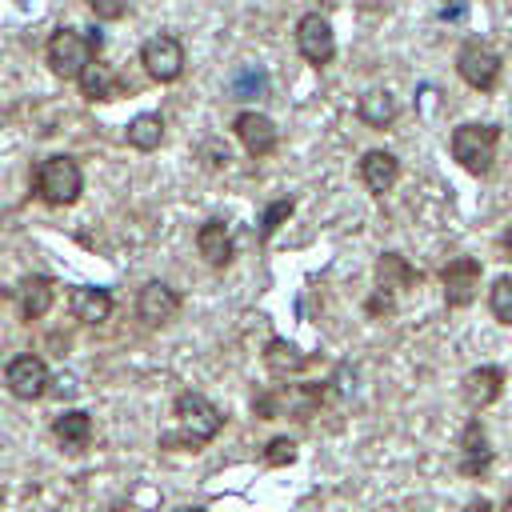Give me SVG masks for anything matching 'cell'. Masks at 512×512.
<instances>
[{
  "mask_svg": "<svg viewBox=\"0 0 512 512\" xmlns=\"http://www.w3.org/2000/svg\"><path fill=\"white\" fill-rule=\"evenodd\" d=\"M468 512H492V504H488V500H472Z\"/></svg>",
  "mask_w": 512,
  "mask_h": 512,
  "instance_id": "cell-31",
  "label": "cell"
},
{
  "mask_svg": "<svg viewBox=\"0 0 512 512\" xmlns=\"http://www.w3.org/2000/svg\"><path fill=\"white\" fill-rule=\"evenodd\" d=\"M112 292L108 288H92V284H84V288H72V296H68V308H72V316L80 320V324H104L108 316H112Z\"/></svg>",
  "mask_w": 512,
  "mask_h": 512,
  "instance_id": "cell-16",
  "label": "cell"
},
{
  "mask_svg": "<svg viewBox=\"0 0 512 512\" xmlns=\"http://www.w3.org/2000/svg\"><path fill=\"white\" fill-rule=\"evenodd\" d=\"M264 360H268V368H272V372H280V376H296V372L308 364V352H300L292 340L272 336V340L264 344Z\"/></svg>",
  "mask_w": 512,
  "mask_h": 512,
  "instance_id": "cell-23",
  "label": "cell"
},
{
  "mask_svg": "<svg viewBox=\"0 0 512 512\" xmlns=\"http://www.w3.org/2000/svg\"><path fill=\"white\" fill-rule=\"evenodd\" d=\"M172 416H176V428L160 432V448H168V452H172V448L200 452V448L224 428V412H220L208 396H200V392H180Z\"/></svg>",
  "mask_w": 512,
  "mask_h": 512,
  "instance_id": "cell-1",
  "label": "cell"
},
{
  "mask_svg": "<svg viewBox=\"0 0 512 512\" xmlns=\"http://www.w3.org/2000/svg\"><path fill=\"white\" fill-rule=\"evenodd\" d=\"M360 180H364L368 192L380 200V196H388L392 184L400 180V160H396L392 152H384V148H372V152L360 156Z\"/></svg>",
  "mask_w": 512,
  "mask_h": 512,
  "instance_id": "cell-14",
  "label": "cell"
},
{
  "mask_svg": "<svg viewBox=\"0 0 512 512\" xmlns=\"http://www.w3.org/2000/svg\"><path fill=\"white\" fill-rule=\"evenodd\" d=\"M292 208H296V200L292 196H284V200H276V204H268L264 208V216H260V240H268L288 216H292Z\"/></svg>",
  "mask_w": 512,
  "mask_h": 512,
  "instance_id": "cell-26",
  "label": "cell"
},
{
  "mask_svg": "<svg viewBox=\"0 0 512 512\" xmlns=\"http://www.w3.org/2000/svg\"><path fill=\"white\" fill-rule=\"evenodd\" d=\"M32 192L36 200L52 204V208H64V204H76L80 192H84V176H80V164L64 152L56 156H44L36 168H32Z\"/></svg>",
  "mask_w": 512,
  "mask_h": 512,
  "instance_id": "cell-3",
  "label": "cell"
},
{
  "mask_svg": "<svg viewBox=\"0 0 512 512\" xmlns=\"http://www.w3.org/2000/svg\"><path fill=\"white\" fill-rule=\"evenodd\" d=\"M104 44V36L96 32V28H84V32H76V28H56L52 36H48V48H44V60H48V68L60 76V80H80V72L96 60V48Z\"/></svg>",
  "mask_w": 512,
  "mask_h": 512,
  "instance_id": "cell-2",
  "label": "cell"
},
{
  "mask_svg": "<svg viewBox=\"0 0 512 512\" xmlns=\"http://www.w3.org/2000/svg\"><path fill=\"white\" fill-rule=\"evenodd\" d=\"M128 144L136 148V152H156L160 144H164V116L160 112H140V116H132V124H128Z\"/></svg>",
  "mask_w": 512,
  "mask_h": 512,
  "instance_id": "cell-22",
  "label": "cell"
},
{
  "mask_svg": "<svg viewBox=\"0 0 512 512\" xmlns=\"http://www.w3.org/2000/svg\"><path fill=\"white\" fill-rule=\"evenodd\" d=\"M440 288H444L448 308H468L476 300V288H480V260H472V256L448 260L440 268Z\"/></svg>",
  "mask_w": 512,
  "mask_h": 512,
  "instance_id": "cell-8",
  "label": "cell"
},
{
  "mask_svg": "<svg viewBox=\"0 0 512 512\" xmlns=\"http://www.w3.org/2000/svg\"><path fill=\"white\" fill-rule=\"evenodd\" d=\"M500 248H504V256H508V260H512V224H508V232H504V236H500Z\"/></svg>",
  "mask_w": 512,
  "mask_h": 512,
  "instance_id": "cell-30",
  "label": "cell"
},
{
  "mask_svg": "<svg viewBox=\"0 0 512 512\" xmlns=\"http://www.w3.org/2000/svg\"><path fill=\"white\" fill-rule=\"evenodd\" d=\"M500 512H512V496H508V500H504V504H500Z\"/></svg>",
  "mask_w": 512,
  "mask_h": 512,
  "instance_id": "cell-32",
  "label": "cell"
},
{
  "mask_svg": "<svg viewBox=\"0 0 512 512\" xmlns=\"http://www.w3.org/2000/svg\"><path fill=\"white\" fill-rule=\"evenodd\" d=\"M264 84H268V76H264L260 68H252V64H248V68H240V72L232 76V88H236L240 96H260V92H264Z\"/></svg>",
  "mask_w": 512,
  "mask_h": 512,
  "instance_id": "cell-28",
  "label": "cell"
},
{
  "mask_svg": "<svg viewBox=\"0 0 512 512\" xmlns=\"http://www.w3.org/2000/svg\"><path fill=\"white\" fill-rule=\"evenodd\" d=\"M496 460V448L488 444V432L480 420H468L464 424V436H460V472L464 476H484Z\"/></svg>",
  "mask_w": 512,
  "mask_h": 512,
  "instance_id": "cell-12",
  "label": "cell"
},
{
  "mask_svg": "<svg viewBox=\"0 0 512 512\" xmlns=\"http://www.w3.org/2000/svg\"><path fill=\"white\" fill-rule=\"evenodd\" d=\"M184 512H204V508H184Z\"/></svg>",
  "mask_w": 512,
  "mask_h": 512,
  "instance_id": "cell-33",
  "label": "cell"
},
{
  "mask_svg": "<svg viewBox=\"0 0 512 512\" xmlns=\"http://www.w3.org/2000/svg\"><path fill=\"white\" fill-rule=\"evenodd\" d=\"M80 96H88V100H116V96H120V76H116L108 64L92 60V64L80 72Z\"/></svg>",
  "mask_w": 512,
  "mask_h": 512,
  "instance_id": "cell-21",
  "label": "cell"
},
{
  "mask_svg": "<svg viewBox=\"0 0 512 512\" xmlns=\"http://www.w3.org/2000/svg\"><path fill=\"white\" fill-rule=\"evenodd\" d=\"M140 64L156 84H172L184 72V44L168 32H156L140 44Z\"/></svg>",
  "mask_w": 512,
  "mask_h": 512,
  "instance_id": "cell-6",
  "label": "cell"
},
{
  "mask_svg": "<svg viewBox=\"0 0 512 512\" xmlns=\"http://www.w3.org/2000/svg\"><path fill=\"white\" fill-rule=\"evenodd\" d=\"M292 460H296V440H292V436H272V440L264 444V464L284 468V464H292Z\"/></svg>",
  "mask_w": 512,
  "mask_h": 512,
  "instance_id": "cell-27",
  "label": "cell"
},
{
  "mask_svg": "<svg viewBox=\"0 0 512 512\" xmlns=\"http://www.w3.org/2000/svg\"><path fill=\"white\" fill-rule=\"evenodd\" d=\"M296 48H300V56H304L312 68H328L332 56H336L332 24H328L320 12H304V16L296 20Z\"/></svg>",
  "mask_w": 512,
  "mask_h": 512,
  "instance_id": "cell-7",
  "label": "cell"
},
{
  "mask_svg": "<svg viewBox=\"0 0 512 512\" xmlns=\"http://www.w3.org/2000/svg\"><path fill=\"white\" fill-rule=\"evenodd\" d=\"M180 308V296L164 284V280H148L140 292H136V320L144 328H164Z\"/></svg>",
  "mask_w": 512,
  "mask_h": 512,
  "instance_id": "cell-10",
  "label": "cell"
},
{
  "mask_svg": "<svg viewBox=\"0 0 512 512\" xmlns=\"http://www.w3.org/2000/svg\"><path fill=\"white\" fill-rule=\"evenodd\" d=\"M196 248L212 268H228L232 264V232L224 220H204L196 232Z\"/></svg>",
  "mask_w": 512,
  "mask_h": 512,
  "instance_id": "cell-17",
  "label": "cell"
},
{
  "mask_svg": "<svg viewBox=\"0 0 512 512\" xmlns=\"http://www.w3.org/2000/svg\"><path fill=\"white\" fill-rule=\"evenodd\" d=\"M460 392H464V404H468L472 412H480V408L496 404V400H500V392H504V368H500V364H480V368L464 372Z\"/></svg>",
  "mask_w": 512,
  "mask_h": 512,
  "instance_id": "cell-11",
  "label": "cell"
},
{
  "mask_svg": "<svg viewBox=\"0 0 512 512\" xmlns=\"http://www.w3.org/2000/svg\"><path fill=\"white\" fill-rule=\"evenodd\" d=\"M488 312L500 324H512V276H496L488 288Z\"/></svg>",
  "mask_w": 512,
  "mask_h": 512,
  "instance_id": "cell-25",
  "label": "cell"
},
{
  "mask_svg": "<svg viewBox=\"0 0 512 512\" xmlns=\"http://www.w3.org/2000/svg\"><path fill=\"white\" fill-rule=\"evenodd\" d=\"M52 288H56V284H52L48 276H40V272L24 276V280H20V288H16L20 316H24V320H40V316H48V308H52V300H56V292H52Z\"/></svg>",
  "mask_w": 512,
  "mask_h": 512,
  "instance_id": "cell-18",
  "label": "cell"
},
{
  "mask_svg": "<svg viewBox=\"0 0 512 512\" xmlns=\"http://www.w3.org/2000/svg\"><path fill=\"white\" fill-rule=\"evenodd\" d=\"M232 128H236V136H240V144H244L248 156H268L276 148V124L264 112H252L248 108V112H240L232 120Z\"/></svg>",
  "mask_w": 512,
  "mask_h": 512,
  "instance_id": "cell-13",
  "label": "cell"
},
{
  "mask_svg": "<svg viewBox=\"0 0 512 512\" xmlns=\"http://www.w3.org/2000/svg\"><path fill=\"white\" fill-rule=\"evenodd\" d=\"M92 12H96L100 20H116V16H124L128 8H124V0H92Z\"/></svg>",
  "mask_w": 512,
  "mask_h": 512,
  "instance_id": "cell-29",
  "label": "cell"
},
{
  "mask_svg": "<svg viewBox=\"0 0 512 512\" xmlns=\"http://www.w3.org/2000/svg\"><path fill=\"white\" fill-rule=\"evenodd\" d=\"M500 52L488 44V40H480V36H468L460 48H456V72H460V80L468 84V88H476V92H492L496 88V80H500Z\"/></svg>",
  "mask_w": 512,
  "mask_h": 512,
  "instance_id": "cell-5",
  "label": "cell"
},
{
  "mask_svg": "<svg viewBox=\"0 0 512 512\" xmlns=\"http://www.w3.org/2000/svg\"><path fill=\"white\" fill-rule=\"evenodd\" d=\"M448 148H452V160H456V164H460L468 176H488V172H492V164H496L500 128L480 124V120L460 124V128H452Z\"/></svg>",
  "mask_w": 512,
  "mask_h": 512,
  "instance_id": "cell-4",
  "label": "cell"
},
{
  "mask_svg": "<svg viewBox=\"0 0 512 512\" xmlns=\"http://www.w3.org/2000/svg\"><path fill=\"white\" fill-rule=\"evenodd\" d=\"M52 440L60 444V452H84L92 444V416L84 408H68L52 420Z\"/></svg>",
  "mask_w": 512,
  "mask_h": 512,
  "instance_id": "cell-15",
  "label": "cell"
},
{
  "mask_svg": "<svg viewBox=\"0 0 512 512\" xmlns=\"http://www.w3.org/2000/svg\"><path fill=\"white\" fill-rule=\"evenodd\" d=\"M320 400H324V388L320 384H308V388H292L284 396V408H288L292 420H312V412L320 408Z\"/></svg>",
  "mask_w": 512,
  "mask_h": 512,
  "instance_id": "cell-24",
  "label": "cell"
},
{
  "mask_svg": "<svg viewBox=\"0 0 512 512\" xmlns=\"http://www.w3.org/2000/svg\"><path fill=\"white\" fill-rule=\"evenodd\" d=\"M416 280H420V272H416L404 256L380 252V260H376V292L392 296V292H400V288H408V284H416Z\"/></svg>",
  "mask_w": 512,
  "mask_h": 512,
  "instance_id": "cell-20",
  "label": "cell"
},
{
  "mask_svg": "<svg viewBox=\"0 0 512 512\" xmlns=\"http://www.w3.org/2000/svg\"><path fill=\"white\" fill-rule=\"evenodd\" d=\"M356 116H360L368 128H392L396 116H400V104H396V96H392L388 88H372V92H364V96L356 100Z\"/></svg>",
  "mask_w": 512,
  "mask_h": 512,
  "instance_id": "cell-19",
  "label": "cell"
},
{
  "mask_svg": "<svg viewBox=\"0 0 512 512\" xmlns=\"http://www.w3.org/2000/svg\"><path fill=\"white\" fill-rule=\"evenodd\" d=\"M4 384L16 400H40L48 392V364L36 352H24L4 364Z\"/></svg>",
  "mask_w": 512,
  "mask_h": 512,
  "instance_id": "cell-9",
  "label": "cell"
}]
</instances>
